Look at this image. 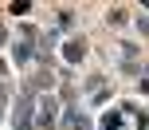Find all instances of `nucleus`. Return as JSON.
I'll use <instances>...</instances> for the list:
<instances>
[{"instance_id":"f257e3e1","label":"nucleus","mask_w":149,"mask_h":130,"mask_svg":"<svg viewBox=\"0 0 149 130\" xmlns=\"http://www.w3.org/2000/svg\"><path fill=\"white\" fill-rule=\"evenodd\" d=\"M31 95H36V87H24L20 103H16V110H12V126L16 130H31L36 126V118H31Z\"/></svg>"},{"instance_id":"f03ea898","label":"nucleus","mask_w":149,"mask_h":130,"mask_svg":"<svg viewBox=\"0 0 149 130\" xmlns=\"http://www.w3.org/2000/svg\"><path fill=\"white\" fill-rule=\"evenodd\" d=\"M86 126H90V118L82 115L79 107H67V110H63V118H59V130H86Z\"/></svg>"},{"instance_id":"7ed1b4c3","label":"nucleus","mask_w":149,"mask_h":130,"mask_svg":"<svg viewBox=\"0 0 149 130\" xmlns=\"http://www.w3.org/2000/svg\"><path fill=\"white\" fill-rule=\"evenodd\" d=\"M55 115H59V103H55V99H43V103H39V115H36V126L39 130L55 126Z\"/></svg>"},{"instance_id":"20e7f679","label":"nucleus","mask_w":149,"mask_h":130,"mask_svg":"<svg viewBox=\"0 0 149 130\" xmlns=\"http://www.w3.org/2000/svg\"><path fill=\"white\" fill-rule=\"evenodd\" d=\"M82 55H86V44L82 39H67L63 44V59L67 63H82Z\"/></svg>"},{"instance_id":"39448f33","label":"nucleus","mask_w":149,"mask_h":130,"mask_svg":"<svg viewBox=\"0 0 149 130\" xmlns=\"http://www.w3.org/2000/svg\"><path fill=\"white\" fill-rule=\"evenodd\" d=\"M12 55H16V63H20V67H24V63L31 59V44H28V39H20V44H16V51H12Z\"/></svg>"},{"instance_id":"423d86ee","label":"nucleus","mask_w":149,"mask_h":130,"mask_svg":"<svg viewBox=\"0 0 149 130\" xmlns=\"http://www.w3.org/2000/svg\"><path fill=\"white\" fill-rule=\"evenodd\" d=\"M102 130H122V115L118 110H110V115L102 118Z\"/></svg>"},{"instance_id":"0eeeda50","label":"nucleus","mask_w":149,"mask_h":130,"mask_svg":"<svg viewBox=\"0 0 149 130\" xmlns=\"http://www.w3.org/2000/svg\"><path fill=\"white\" fill-rule=\"evenodd\" d=\"M59 28H63V32L74 28V12H59Z\"/></svg>"},{"instance_id":"6e6552de","label":"nucleus","mask_w":149,"mask_h":130,"mask_svg":"<svg viewBox=\"0 0 149 130\" xmlns=\"http://www.w3.org/2000/svg\"><path fill=\"white\" fill-rule=\"evenodd\" d=\"M106 20H110V24H126V12H122V8H110V16H106Z\"/></svg>"},{"instance_id":"1a4fd4ad","label":"nucleus","mask_w":149,"mask_h":130,"mask_svg":"<svg viewBox=\"0 0 149 130\" xmlns=\"http://www.w3.org/2000/svg\"><path fill=\"white\" fill-rule=\"evenodd\" d=\"M0 44H4V32H0Z\"/></svg>"}]
</instances>
